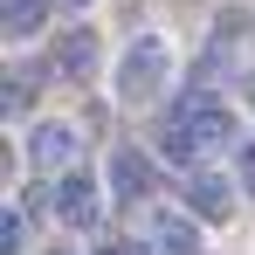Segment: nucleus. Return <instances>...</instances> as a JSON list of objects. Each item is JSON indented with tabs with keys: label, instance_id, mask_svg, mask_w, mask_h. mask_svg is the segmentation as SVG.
I'll list each match as a JSON object with an SVG mask.
<instances>
[{
	"label": "nucleus",
	"instance_id": "obj_11",
	"mask_svg": "<svg viewBox=\"0 0 255 255\" xmlns=\"http://www.w3.org/2000/svg\"><path fill=\"white\" fill-rule=\"evenodd\" d=\"M235 186H242V193L255 200V138L242 145V159H235Z\"/></svg>",
	"mask_w": 255,
	"mask_h": 255
},
{
	"label": "nucleus",
	"instance_id": "obj_5",
	"mask_svg": "<svg viewBox=\"0 0 255 255\" xmlns=\"http://www.w3.org/2000/svg\"><path fill=\"white\" fill-rule=\"evenodd\" d=\"M55 221H62V228H97V221H104V207H97V179H90L83 166L55 179Z\"/></svg>",
	"mask_w": 255,
	"mask_h": 255
},
{
	"label": "nucleus",
	"instance_id": "obj_10",
	"mask_svg": "<svg viewBox=\"0 0 255 255\" xmlns=\"http://www.w3.org/2000/svg\"><path fill=\"white\" fill-rule=\"evenodd\" d=\"M0 255H21V207L0 214Z\"/></svg>",
	"mask_w": 255,
	"mask_h": 255
},
{
	"label": "nucleus",
	"instance_id": "obj_1",
	"mask_svg": "<svg viewBox=\"0 0 255 255\" xmlns=\"http://www.w3.org/2000/svg\"><path fill=\"white\" fill-rule=\"evenodd\" d=\"M159 152H166L172 166H186V172L214 166L221 152H242V138H235V111H228L221 97L186 90V97H179V111L166 118V131H159Z\"/></svg>",
	"mask_w": 255,
	"mask_h": 255
},
{
	"label": "nucleus",
	"instance_id": "obj_6",
	"mask_svg": "<svg viewBox=\"0 0 255 255\" xmlns=\"http://www.w3.org/2000/svg\"><path fill=\"white\" fill-rule=\"evenodd\" d=\"M186 207L200 214V221H228V214H235V186L214 166H200V172H186Z\"/></svg>",
	"mask_w": 255,
	"mask_h": 255
},
{
	"label": "nucleus",
	"instance_id": "obj_3",
	"mask_svg": "<svg viewBox=\"0 0 255 255\" xmlns=\"http://www.w3.org/2000/svg\"><path fill=\"white\" fill-rule=\"evenodd\" d=\"M76 152H83V138L62 118H48V125L28 131V166H42V172H76Z\"/></svg>",
	"mask_w": 255,
	"mask_h": 255
},
{
	"label": "nucleus",
	"instance_id": "obj_14",
	"mask_svg": "<svg viewBox=\"0 0 255 255\" xmlns=\"http://www.w3.org/2000/svg\"><path fill=\"white\" fill-rule=\"evenodd\" d=\"M62 7H83V0H62Z\"/></svg>",
	"mask_w": 255,
	"mask_h": 255
},
{
	"label": "nucleus",
	"instance_id": "obj_7",
	"mask_svg": "<svg viewBox=\"0 0 255 255\" xmlns=\"http://www.w3.org/2000/svg\"><path fill=\"white\" fill-rule=\"evenodd\" d=\"M111 193H118V207L152 200V159H138V152H111Z\"/></svg>",
	"mask_w": 255,
	"mask_h": 255
},
{
	"label": "nucleus",
	"instance_id": "obj_8",
	"mask_svg": "<svg viewBox=\"0 0 255 255\" xmlns=\"http://www.w3.org/2000/svg\"><path fill=\"white\" fill-rule=\"evenodd\" d=\"M42 14H48V0H0V35L7 42H28L42 28Z\"/></svg>",
	"mask_w": 255,
	"mask_h": 255
},
{
	"label": "nucleus",
	"instance_id": "obj_9",
	"mask_svg": "<svg viewBox=\"0 0 255 255\" xmlns=\"http://www.w3.org/2000/svg\"><path fill=\"white\" fill-rule=\"evenodd\" d=\"M55 62H62V76H69V83H83L90 69H97V35H90V28L62 35V55H55Z\"/></svg>",
	"mask_w": 255,
	"mask_h": 255
},
{
	"label": "nucleus",
	"instance_id": "obj_13",
	"mask_svg": "<svg viewBox=\"0 0 255 255\" xmlns=\"http://www.w3.org/2000/svg\"><path fill=\"white\" fill-rule=\"evenodd\" d=\"M118 255H152V249H118Z\"/></svg>",
	"mask_w": 255,
	"mask_h": 255
},
{
	"label": "nucleus",
	"instance_id": "obj_2",
	"mask_svg": "<svg viewBox=\"0 0 255 255\" xmlns=\"http://www.w3.org/2000/svg\"><path fill=\"white\" fill-rule=\"evenodd\" d=\"M166 69H172L166 35H138V42L125 48V62H118V97H125V104H145V97H159Z\"/></svg>",
	"mask_w": 255,
	"mask_h": 255
},
{
	"label": "nucleus",
	"instance_id": "obj_4",
	"mask_svg": "<svg viewBox=\"0 0 255 255\" xmlns=\"http://www.w3.org/2000/svg\"><path fill=\"white\" fill-rule=\"evenodd\" d=\"M145 242H152V255H200V221L186 207H152Z\"/></svg>",
	"mask_w": 255,
	"mask_h": 255
},
{
	"label": "nucleus",
	"instance_id": "obj_12",
	"mask_svg": "<svg viewBox=\"0 0 255 255\" xmlns=\"http://www.w3.org/2000/svg\"><path fill=\"white\" fill-rule=\"evenodd\" d=\"M242 90H249V111H255V69H249V76H242Z\"/></svg>",
	"mask_w": 255,
	"mask_h": 255
}]
</instances>
